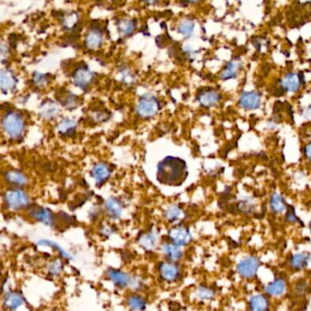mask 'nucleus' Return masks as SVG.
I'll list each match as a JSON object with an SVG mask.
<instances>
[{
	"label": "nucleus",
	"instance_id": "obj_26",
	"mask_svg": "<svg viewBox=\"0 0 311 311\" xmlns=\"http://www.w3.org/2000/svg\"><path fill=\"white\" fill-rule=\"evenodd\" d=\"M249 307L253 311H266L269 309V302L265 296L255 295L249 300Z\"/></svg>",
	"mask_w": 311,
	"mask_h": 311
},
{
	"label": "nucleus",
	"instance_id": "obj_11",
	"mask_svg": "<svg viewBox=\"0 0 311 311\" xmlns=\"http://www.w3.org/2000/svg\"><path fill=\"white\" fill-rule=\"evenodd\" d=\"M199 103L205 108L216 106L221 99V94L215 90H205L197 96Z\"/></svg>",
	"mask_w": 311,
	"mask_h": 311
},
{
	"label": "nucleus",
	"instance_id": "obj_22",
	"mask_svg": "<svg viewBox=\"0 0 311 311\" xmlns=\"http://www.w3.org/2000/svg\"><path fill=\"white\" fill-rule=\"evenodd\" d=\"M76 128H77V123L74 120L65 118L59 123L57 130H58V133L62 136H72L76 132Z\"/></svg>",
	"mask_w": 311,
	"mask_h": 311
},
{
	"label": "nucleus",
	"instance_id": "obj_10",
	"mask_svg": "<svg viewBox=\"0 0 311 311\" xmlns=\"http://www.w3.org/2000/svg\"><path fill=\"white\" fill-rule=\"evenodd\" d=\"M111 173L112 170L110 166L103 163H99L95 165L91 171L92 177L94 179L97 186H102L111 176Z\"/></svg>",
	"mask_w": 311,
	"mask_h": 311
},
{
	"label": "nucleus",
	"instance_id": "obj_3",
	"mask_svg": "<svg viewBox=\"0 0 311 311\" xmlns=\"http://www.w3.org/2000/svg\"><path fill=\"white\" fill-rule=\"evenodd\" d=\"M159 100L153 95L145 94L140 98L136 111L143 118H152L159 112Z\"/></svg>",
	"mask_w": 311,
	"mask_h": 311
},
{
	"label": "nucleus",
	"instance_id": "obj_2",
	"mask_svg": "<svg viewBox=\"0 0 311 311\" xmlns=\"http://www.w3.org/2000/svg\"><path fill=\"white\" fill-rule=\"evenodd\" d=\"M2 126L7 135L14 140L19 139L25 131V121L20 115V113L9 111L7 112L3 119Z\"/></svg>",
	"mask_w": 311,
	"mask_h": 311
},
{
	"label": "nucleus",
	"instance_id": "obj_43",
	"mask_svg": "<svg viewBox=\"0 0 311 311\" xmlns=\"http://www.w3.org/2000/svg\"><path fill=\"white\" fill-rule=\"evenodd\" d=\"M186 1L190 3H195V2H198L199 0H186Z\"/></svg>",
	"mask_w": 311,
	"mask_h": 311
},
{
	"label": "nucleus",
	"instance_id": "obj_35",
	"mask_svg": "<svg viewBox=\"0 0 311 311\" xmlns=\"http://www.w3.org/2000/svg\"><path fill=\"white\" fill-rule=\"evenodd\" d=\"M197 297L203 300H210V299L215 298V291L212 290L211 288L201 287L197 290Z\"/></svg>",
	"mask_w": 311,
	"mask_h": 311
},
{
	"label": "nucleus",
	"instance_id": "obj_12",
	"mask_svg": "<svg viewBox=\"0 0 311 311\" xmlns=\"http://www.w3.org/2000/svg\"><path fill=\"white\" fill-rule=\"evenodd\" d=\"M243 63L240 60H232L225 65L224 70L220 74V78L223 80H230L236 79L242 70Z\"/></svg>",
	"mask_w": 311,
	"mask_h": 311
},
{
	"label": "nucleus",
	"instance_id": "obj_30",
	"mask_svg": "<svg viewBox=\"0 0 311 311\" xmlns=\"http://www.w3.org/2000/svg\"><path fill=\"white\" fill-rule=\"evenodd\" d=\"M60 101L67 109H74L79 104V98L72 93H68L60 98Z\"/></svg>",
	"mask_w": 311,
	"mask_h": 311
},
{
	"label": "nucleus",
	"instance_id": "obj_16",
	"mask_svg": "<svg viewBox=\"0 0 311 311\" xmlns=\"http://www.w3.org/2000/svg\"><path fill=\"white\" fill-rule=\"evenodd\" d=\"M4 306L7 310L15 311L24 303V298L19 292H8L4 297Z\"/></svg>",
	"mask_w": 311,
	"mask_h": 311
},
{
	"label": "nucleus",
	"instance_id": "obj_23",
	"mask_svg": "<svg viewBox=\"0 0 311 311\" xmlns=\"http://www.w3.org/2000/svg\"><path fill=\"white\" fill-rule=\"evenodd\" d=\"M106 210L111 218L118 219L122 214V205L119 200L111 197L107 200Z\"/></svg>",
	"mask_w": 311,
	"mask_h": 311
},
{
	"label": "nucleus",
	"instance_id": "obj_42",
	"mask_svg": "<svg viewBox=\"0 0 311 311\" xmlns=\"http://www.w3.org/2000/svg\"><path fill=\"white\" fill-rule=\"evenodd\" d=\"M144 2L146 3H150V4H152V3H154V2H156L157 0H144Z\"/></svg>",
	"mask_w": 311,
	"mask_h": 311
},
{
	"label": "nucleus",
	"instance_id": "obj_31",
	"mask_svg": "<svg viewBox=\"0 0 311 311\" xmlns=\"http://www.w3.org/2000/svg\"><path fill=\"white\" fill-rule=\"evenodd\" d=\"M194 30V23L190 20H186L180 23L178 27V32L182 34L186 38H190Z\"/></svg>",
	"mask_w": 311,
	"mask_h": 311
},
{
	"label": "nucleus",
	"instance_id": "obj_8",
	"mask_svg": "<svg viewBox=\"0 0 311 311\" xmlns=\"http://www.w3.org/2000/svg\"><path fill=\"white\" fill-rule=\"evenodd\" d=\"M73 82L76 86L82 90H86L93 82V73L88 69V67H80L73 73Z\"/></svg>",
	"mask_w": 311,
	"mask_h": 311
},
{
	"label": "nucleus",
	"instance_id": "obj_40",
	"mask_svg": "<svg viewBox=\"0 0 311 311\" xmlns=\"http://www.w3.org/2000/svg\"><path fill=\"white\" fill-rule=\"evenodd\" d=\"M286 220H287V222H289V223H297V222L299 221L293 208H290V209H288V210L287 211Z\"/></svg>",
	"mask_w": 311,
	"mask_h": 311
},
{
	"label": "nucleus",
	"instance_id": "obj_34",
	"mask_svg": "<svg viewBox=\"0 0 311 311\" xmlns=\"http://www.w3.org/2000/svg\"><path fill=\"white\" fill-rule=\"evenodd\" d=\"M79 20V17L76 13H70L64 17L62 20V24L67 29H72L77 25Z\"/></svg>",
	"mask_w": 311,
	"mask_h": 311
},
{
	"label": "nucleus",
	"instance_id": "obj_21",
	"mask_svg": "<svg viewBox=\"0 0 311 311\" xmlns=\"http://www.w3.org/2000/svg\"><path fill=\"white\" fill-rule=\"evenodd\" d=\"M59 113H60V110L57 106V104L54 103L51 100H47L45 102H43L40 108V115L44 119H53Z\"/></svg>",
	"mask_w": 311,
	"mask_h": 311
},
{
	"label": "nucleus",
	"instance_id": "obj_13",
	"mask_svg": "<svg viewBox=\"0 0 311 311\" xmlns=\"http://www.w3.org/2000/svg\"><path fill=\"white\" fill-rule=\"evenodd\" d=\"M160 275L166 281L172 282L177 280L180 276V270L178 266L172 263L165 262L160 265Z\"/></svg>",
	"mask_w": 311,
	"mask_h": 311
},
{
	"label": "nucleus",
	"instance_id": "obj_7",
	"mask_svg": "<svg viewBox=\"0 0 311 311\" xmlns=\"http://www.w3.org/2000/svg\"><path fill=\"white\" fill-rule=\"evenodd\" d=\"M168 236L172 243L179 246H185L192 241V235L189 229L181 225L172 227V229H170Z\"/></svg>",
	"mask_w": 311,
	"mask_h": 311
},
{
	"label": "nucleus",
	"instance_id": "obj_17",
	"mask_svg": "<svg viewBox=\"0 0 311 311\" xmlns=\"http://www.w3.org/2000/svg\"><path fill=\"white\" fill-rule=\"evenodd\" d=\"M30 215L34 218L37 219L44 225H53L54 219L52 213L50 212L48 208L44 207H36L30 211Z\"/></svg>",
	"mask_w": 311,
	"mask_h": 311
},
{
	"label": "nucleus",
	"instance_id": "obj_18",
	"mask_svg": "<svg viewBox=\"0 0 311 311\" xmlns=\"http://www.w3.org/2000/svg\"><path fill=\"white\" fill-rule=\"evenodd\" d=\"M108 276L112 279L113 283L120 287H126L127 286L131 284L130 276L124 272L115 270V269H110L108 271Z\"/></svg>",
	"mask_w": 311,
	"mask_h": 311
},
{
	"label": "nucleus",
	"instance_id": "obj_33",
	"mask_svg": "<svg viewBox=\"0 0 311 311\" xmlns=\"http://www.w3.org/2000/svg\"><path fill=\"white\" fill-rule=\"evenodd\" d=\"M128 306L134 311H144L146 309V302L139 296H133L128 299Z\"/></svg>",
	"mask_w": 311,
	"mask_h": 311
},
{
	"label": "nucleus",
	"instance_id": "obj_29",
	"mask_svg": "<svg viewBox=\"0 0 311 311\" xmlns=\"http://www.w3.org/2000/svg\"><path fill=\"white\" fill-rule=\"evenodd\" d=\"M164 252L166 253L167 258L172 261H177L182 258V251L179 245L175 244H166L164 245Z\"/></svg>",
	"mask_w": 311,
	"mask_h": 311
},
{
	"label": "nucleus",
	"instance_id": "obj_27",
	"mask_svg": "<svg viewBox=\"0 0 311 311\" xmlns=\"http://www.w3.org/2000/svg\"><path fill=\"white\" fill-rule=\"evenodd\" d=\"M6 180L11 185L18 186H25L27 182L25 174L17 170H11L6 172Z\"/></svg>",
	"mask_w": 311,
	"mask_h": 311
},
{
	"label": "nucleus",
	"instance_id": "obj_37",
	"mask_svg": "<svg viewBox=\"0 0 311 311\" xmlns=\"http://www.w3.org/2000/svg\"><path fill=\"white\" fill-rule=\"evenodd\" d=\"M62 267H63V265H62L61 261L60 260H56V261L52 262L48 266V271H49L50 274L56 276V275L60 274L61 270H62Z\"/></svg>",
	"mask_w": 311,
	"mask_h": 311
},
{
	"label": "nucleus",
	"instance_id": "obj_20",
	"mask_svg": "<svg viewBox=\"0 0 311 311\" xmlns=\"http://www.w3.org/2000/svg\"><path fill=\"white\" fill-rule=\"evenodd\" d=\"M102 33L97 28H92L86 36V46L91 49L98 48L102 43Z\"/></svg>",
	"mask_w": 311,
	"mask_h": 311
},
{
	"label": "nucleus",
	"instance_id": "obj_24",
	"mask_svg": "<svg viewBox=\"0 0 311 311\" xmlns=\"http://www.w3.org/2000/svg\"><path fill=\"white\" fill-rule=\"evenodd\" d=\"M269 205H270L272 212L276 213V214H281L287 210V205H286L284 198L278 192H274L272 194Z\"/></svg>",
	"mask_w": 311,
	"mask_h": 311
},
{
	"label": "nucleus",
	"instance_id": "obj_5",
	"mask_svg": "<svg viewBox=\"0 0 311 311\" xmlns=\"http://www.w3.org/2000/svg\"><path fill=\"white\" fill-rule=\"evenodd\" d=\"M260 266V261L256 257H246V258L240 260L237 265V271L245 279H250L255 278L258 274V269Z\"/></svg>",
	"mask_w": 311,
	"mask_h": 311
},
{
	"label": "nucleus",
	"instance_id": "obj_32",
	"mask_svg": "<svg viewBox=\"0 0 311 311\" xmlns=\"http://www.w3.org/2000/svg\"><path fill=\"white\" fill-rule=\"evenodd\" d=\"M118 29L120 33L125 36H130L131 34L133 33L135 29V23L132 20H120L118 23Z\"/></svg>",
	"mask_w": 311,
	"mask_h": 311
},
{
	"label": "nucleus",
	"instance_id": "obj_39",
	"mask_svg": "<svg viewBox=\"0 0 311 311\" xmlns=\"http://www.w3.org/2000/svg\"><path fill=\"white\" fill-rule=\"evenodd\" d=\"M39 244H40V245H50V246H52V247H54L55 249L59 250V251L60 252V254H61V255H62V256L64 257V258H71V257H70V255H69V254H67V253H65V251H64V250H63L62 248H60L59 245H55L54 243H52V242H50V241H48V240H41V241H40V242H39Z\"/></svg>",
	"mask_w": 311,
	"mask_h": 311
},
{
	"label": "nucleus",
	"instance_id": "obj_28",
	"mask_svg": "<svg viewBox=\"0 0 311 311\" xmlns=\"http://www.w3.org/2000/svg\"><path fill=\"white\" fill-rule=\"evenodd\" d=\"M185 213L179 207L178 205H172L166 209L165 216L169 222H175L184 217Z\"/></svg>",
	"mask_w": 311,
	"mask_h": 311
},
{
	"label": "nucleus",
	"instance_id": "obj_9",
	"mask_svg": "<svg viewBox=\"0 0 311 311\" xmlns=\"http://www.w3.org/2000/svg\"><path fill=\"white\" fill-rule=\"evenodd\" d=\"M302 77L299 74L288 73L280 81V86L287 93H297L302 86Z\"/></svg>",
	"mask_w": 311,
	"mask_h": 311
},
{
	"label": "nucleus",
	"instance_id": "obj_15",
	"mask_svg": "<svg viewBox=\"0 0 311 311\" xmlns=\"http://www.w3.org/2000/svg\"><path fill=\"white\" fill-rule=\"evenodd\" d=\"M265 293L272 297H280L287 290V284L283 278H276L265 287Z\"/></svg>",
	"mask_w": 311,
	"mask_h": 311
},
{
	"label": "nucleus",
	"instance_id": "obj_14",
	"mask_svg": "<svg viewBox=\"0 0 311 311\" xmlns=\"http://www.w3.org/2000/svg\"><path fill=\"white\" fill-rule=\"evenodd\" d=\"M17 84V79L13 73L8 70H2L0 73V86L3 93L12 91Z\"/></svg>",
	"mask_w": 311,
	"mask_h": 311
},
{
	"label": "nucleus",
	"instance_id": "obj_25",
	"mask_svg": "<svg viewBox=\"0 0 311 311\" xmlns=\"http://www.w3.org/2000/svg\"><path fill=\"white\" fill-rule=\"evenodd\" d=\"M156 241H157L156 236H155L153 233H152V232H150V233H144V234L141 235L139 237V239H138L139 245H141L144 250H147V251H151V250H152V249L155 247Z\"/></svg>",
	"mask_w": 311,
	"mask_h": 311
},
{
	"label": "nucleus",
	"instance_id": "obj_4",
	"mask_svg": "<svg viewBox=\"0 0 311 311\" xmlns=\"http://www.w3.org/2000/svg\"><path fill=\"white\" fill-rule=\"evenodd\" d=\"M5 202L7 207L12 210H20L29 205L27 193L20 189H11L5 193Z\"/></svg>",
	"mask_w": 311,
	"mask_h": 311
},
{
	"label": "nucleus",
	"instance_id": "obj_19",
	"mask_svg": "<svg viewBox=\"0 0 311 311\" xmlns=\"http://www.w3.org/2000/svg\"><path fill=\"white\" fill-rule=\"evenodd\" d=\"M311 261V256L309 253L295 254L290 258V265L295 270H301L307 267Z\"/></svg>",
	"mask_w": 311,
	"mask_h": 311
},
{
	"label": "nucleus",
	"instance_id": "obj_38",
	"mask_svg": "<svg viewBox=\"0 0 311 311\" xmlns=\"http://www.w3.org/2000/svg\"><path fill=\"white\" fill-rule=\"evenodd\" d=\"M120 75H121L122 81L126 84H133L134 82V76L129 70H122L120 72Z\"/></svg>",
	"mask_w": 311,
	"mask_h": 311
},
{
	"label": "nucleus",
	"instance_id": "obj_36",
	"mask_svg": "<svg viewBox=\"0 0 311 311\" xmlns=\"http://www.w3.org/2000/svg\"><path fill=\"white\" fill-rule=\"evenodd\" d=\"M48 81H49V79H48V76L47 74L37 73L34 75L33 82L37 86H45Z\"/></svg>",
	"mask_w": 311,
	"mask_h": 311
},
{
	"label": "nucleus",
	"instance_id": "obj_41",
	"mask_svg": "<svg viewBox=\"0 0 311 311\" xmlns=\"http://www.w3.org/2000/svg\"><path fill=\"white\" fill-rule=\"evenodd\" d=\"M304 152L306 158L309 160L311 164V143L305 146Z\"/></svg>",
	"mask_w": 311,
	"mask_h": 311
},
{
	"label": "nucleus",
	"instance_id": "obj_1",
	"mask_svg": "<svg viewBox=\"0 0 311 311\" xmlns=\"http://www.w3.org/2000/svg\"><path fill=\"white\" fill-rule=\"evenodd\" d=\"M187 176V166L184 160L168 156L157 166V180L166 186L182 185Z\"/></svg>",
	"mask_w": 311,
	"mask_h": 311
},
{
	"label": "nucleus",
	"instance_id": "obj_6",
	"mask_svg": "<svg viewBox=\"0 0 311 311\" xmlns=\"http://www.w3.org/2000/svg\"><path fill=\"white\" fill-rule=\"evenodd\" d=\"M262 97L256 91L244 92L239 98V104L245 111H255L261 106Z\"/></svg>",
	"mask_w": 311,
	"mask_h": 311
}]
</instances>
